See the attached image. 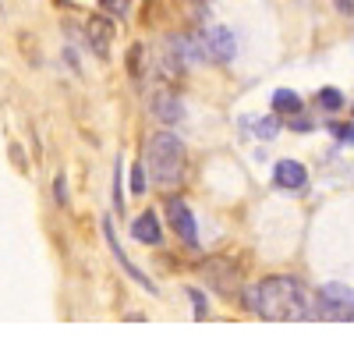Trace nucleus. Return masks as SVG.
I'll use <instances>...</instances> for the list:
<instances>
[{"label": "nucleus", "instance_id": "obj_1", "mask_svg": "<svg viewBox=\"0 0 354 344\" xmlns=\"http://www.w3.org/2000/svg\"><path fill=\"white\" fill-rule=\"evenodd\" d=\"M245 302L255 316L273 320V323L315 320V295L298 277H266V280L252 284Z\"/></svg>", "mask_w": 354, "mask_h": 344}, {"label": "nucleus", "instance_id": "obj_2", "mask_svg": "<svg viewBox=\"0 0 354 344\" xmlns=\"http://www.w3.org/2000/svg\"><path fill=\"white\" fill-rule=\"evenodd\" d=\"M185 142L174 132H156L149 138V150H145V163H149V174L160 188H174L185 181Z\"/></svg>", "mask_w": 354, "mask_h": 344}, {"label": "nucleus", "instance_id": "obj_3", "mask_svg": "<svg viewBox=\"0 0 354 344\" xmlns=\"http://www.w3.org/2000/svg\"><path fill=\"white\" fill-rule=\"evenodd\" d=\"M195 43V53L205 57V61H216V64H227L234 50H238V43H234V33L223 25H209V28H198V33L192 36Z\"/></svg>", "mask_w": 354, "mask_h": 344}, {"label": "nucleus", "instance_id": "obj_4", "mask_svg": "<svg viewBox=\"0 0 354 344\" xmlns=\"http://www.w3.org/2000/svg\"><path fill=\"white\" fill-rule=\"evenodd\" d=\"M315 316L354 320V288H347V284H322L315 295Z\"/></svg>", "mask_w": 354, "mask_h": 344}, {"label": "nucleus", "instance_id": "obj_5", "mask_svg": "<svg viewBox=\"0 0 354 344\" xmlns=\"http://www.w3.org/2000/svg\"><path fill=\"white\" fill-rule=\"evenodd\" d=\"M167 220H170V227H174V235L181 238L185 245H198L195 217H192V210L181 203V199H170V203H167Z\"/></svg>", "mask_w": 354, "mask_h": 344}, {"label": "nucleus", "instance_id": "obj_6", "mask_svg": "<svg viewBox=\"0 0 354 344\" xmlns=\"http://www.w3.org/2000/svg\"><path fill=\"white\" fill-rule=\"evenodd\" d=\"M202 277L209 280V288H216L220 295H234V288H238V270L223 260H209L202 266Z\"/></svg>", "mask_w": 354, "mask_h": 344}, {"label": "nucleus", "instance_id": "obj_7", "mask_svg": "<svg viewBox=\"0 0 354 344\" xmlns=\"http://www.w3.org/2000/svg\"><path fill=\"white\" fill-rule=\"evenodd\" d=\"M131 238L142 242V245H160L163 242V227H160V217L153 210H145L135 224H131Z\"/></svg>", "mask_w": 354, "mask_h": 344}, {"label": "nucleus", "instance_id": "obj_8", "mask_svg": "<svg viewBox=\"0 0 354 344\" xmlns=\"http://www.w3.org/2000/svg\"><path fill=\"white\" fill-rule=\"evenodd\" d=\"M153 118L163 121V125H177L185 118V107H181V100H177L174 93H156L153 96Z\"/></svg>", "mask_w": 354, "mask_h": 344}, {"label": "nucleus", "instance_id": "obj_9", "mask_svg": "<svg viewBox=\"0 0 354 344\" xmlns=\"http://www.w3.org/2000/svg\"><path fill=\"white\" fill-rule=\"evenodd\" d=\"M273 181H277L280 188H305L308 170H305L298 160H280L277 170H273Z\"/></svg>", "mask_w": 354, "mask_h": 344}, {"label": "nucleus", "instance_id": "obj_10", "mask_svg": "<svg viewBox=\"0 0 354 344\" xmlns=\"http://www.w3.org/2000/svg\"><path fill=\"white\" fill-rule=\"evenodd\" d=\"M110 36H113V28H110L106 18L88 21V43H93V50H96L100 57H106V50H110Z\"/></svg>", "mask_w": 354, "mask_h": 344}, {"label": "nucleus", "instance_id": "obj_11", "mask_svg": "<svg viewBox=\"0 0 354 344\" xmlns=\"http://www.w3.org/2000/svg\"><path fill=\"white\" fill-rule=\"evenodd\" d=\"M273 110L287 114V118H298V114H301V96L290 93V89H277L273 93Z\"/></svg>", "mask_w": 354, "mask_h": 344}, {"label": "nucleus", "instance_id": "obj_12", "mask_svg": "<svg viewBox=\"0 0 354 344\" xmlns=\"http://www.w3.org/2000/svg\"><path fill=\"white\" fill-rule=\"evenodd\" d=\"M319 107H322V110H340V107H344V96H340L337 89H322V93H319Z\"/></svg>", "mask_w": 354, "mask_h": 344}, {"label": "nucleus", "instance_id": "obj_13", "mask_svg": "<svg viewBox=\"0 0 354 344\" xmlns=\"http://www.w3.org/2000/svg\"><path fill=\"white\" fill-rule=\"evenodd\" d=\"M277 132H280L277 118H259V121H255V135H259V138H273Z\"/></svg>", "mask_w": 354, "mask_h": 344}, {"label": "nucleus", "instance_id": "obj_14", "mask_svg": "<svg viewBox=\"0 0 354 344\" xmlns=\"http://www.w3.org/2000/svg\"><path fill=\"white\" fill-rule=\"evenodd\" d=\"M131 192H138V195L145 192V170H142V163L131 170Z\"/></svg>", "mask_w": 354, "mask_h": 344}, {"label": "nucleus", "instance_id": "obj_15", "mask_svg": "<svg viewBox=\"0 0 354 344\" xmlns=\"http://www.w3.org/2000/svg\"><path fill=\"white\" fill-rule=\"evenodd\" d=\"M103 8H110V11H117V15H124V11H128V0H103Z\"/></svg>", "mask_w": 354, "mask_h": 344}, {"label": "nucleus", "instance_id": "obj_16", "mask_svg": "<svg viewBox=\"0 0 354 344\" xmlns=\"http://www.w3.org/2000/svg\"><path fill=\"white\" fill-rule=\"evenodd\" d=\"M340 15H354V0H333Z\"/></svg>", "mask_w": 354, "mask_h": 344}, {"label": "nucleus", "instance_id": "obj_17", "mask_svg": "<svg viewBox=\"0 0 354 344\" xmlns=\"http://www.w3.org/2000/svg\"><path fill=\"white\" fill-rule=\"evenodd\" d=\"M57 199H61V203L68 199V192H64V178H57Z\"/></svg>", "mask_w": 354, "mask_h": 344}, {"label": "nucleus", "instance_id": "obj_18", "mask_svg": "<svg viewBox=\"0 0 354 344\" xmlns=\"http://www.w3.org/2000/svg\"><path fill=\"white\" fill-rule=\"evenodd\" d=\"M344 142H351V146H354V128H347V135H344Z\"/></svg>", "mask_w": 354, "mask_h": 344}]
</instances>
